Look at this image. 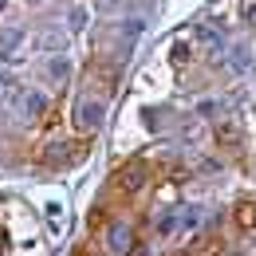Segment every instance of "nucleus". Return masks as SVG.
Instances as JSON below:
<instances>
[{
	"label": "nucleus",
	"instance_id": "1",
	"mask_svg": "<svg viewBox=\"0 0 256 256\" xmlns=\"http://www.w3.org/2000/svg\"><path fill=\"white\" fill-rule=\"evenodd\" d=\"M102 118H106V106L98 98H83L75 106V130H83V134H95L102 126Z\"/></svg>",
	"mask_w": 256,
	"mask_h": 256
},
{
	"label": "nucleus",
	"instance_id": "2",
	"mask_svg": "<svg viewBox=\"0 0 256 256\" xmlns=\"http://www.w3.org/2000/svg\"><path fill=\"white\" fill-rule=\"evenodd\" d=\"M79 158H83V146H75V142H52V146L44 150V162H48V166H75Z\"/></svg>",
	"mask_w": 256,
	"mask_h": 256
},
{
	"label": "nucleus",
	"instance_id": "3",
	"mask_svg": "<svg viewBox=\"0 0 256 256\" xmlns=\"http://www.w3.org/2000/svg\"><path fill=\"white\" fill-rule=\"evenodd\" d=\"M146 174H150L146 162H130L126 170L118 174V190H122V193H138L142 186H146Z\"/></svg>",
	"mask_w": 256,
	"mask_h": 256
},
{
	"label": "nucleus",
	"instance_id": "4",
	"mask_svg": "<svg viewBox=\"0 0 256 256\" xmlns=\"http://www.w3.org/2000/svg\"><path fill=\"white\" fill-rule=\"evenodd\" d=\"M213 134H217V142H221L224 150H236V146H240V138H244V130H240V122H236V118H221Z\"/></svg>",
	"mask_w": 256,
	"mask_h": 256
},
{
	"label": "nucleus",
	"instance_id": "5",
	"mask_svg": "<svg viewBox=\"0 0 256 256\" xmlns=\"http://www.w3.org/2000/svg\"><path fill=\"white\" fill-rule=\"evenodd\" d=\"M20 44H24V32H16V28H12V32H4V36H0V60H12Z\"/></svg>",
	"mask_w": 256,
	"mask_h": 256
},
{
	"label": "nucleus",
	"instance_id": "6",
	"mask_svg": "<svg viewBox=\"0 0 256 256\" xmlns=\"http://www.w3.org/2000/svg\"><path fill=\"white\" fill-rule=\"evenodd\" d=\"M232 217H236V224H240V228H248V232H252V228H256V205H252V201H240Z\"/></svg>",
	"mask_w": 256,
	"mask_h": 256
},
{
	"label": "nucleus",
	"instance_id": "7",
	"mask_svg": "<svg viewBox=\"0 0 256 256\" xmlns=\"http://www.w3.org/2000/svg\"><path fill=\"white\" fill-rule=\"evenodd\" d=\"M44 110H48V98L40 95V91H28V95H24V114H28V118H40Z\"/></svg>",
	"mask_w": 256,
	"mask_h": 256
},
{
	"label": "nucleus",
	"instance_id": "8",
	"mask_svg": "<svg viewBox=\"0 0 256 256\" xmlns=\"http://www.w3.org/2000/svg\"><path fill=\"white\" fill-rule=\"evenodd\" d=\"M110 248H114L118 256L130 252V228L126 224H114V228H110Z\"/></svg>",
	"mask_w": 256,
	"mask_h": 256
},
{
	"label": "nucleus",
	"instance_id": "9",
	"mask_svg": "<svg viewBox=\"0 0 256 256\" xmlns=\"http://www.w3.org/2000/svg\"><path fill=\"white\" fill-rule=\"evenodd\" d=\"M48 75H52V83H67V79H71V64L60 56V60H52V64H48Z\"/></svg>",
	"mask_w": 256,
	"mask_h": 256
},
{
	"label": "nucleus",
	"instance_id": "10",
	"mask_svg": "<svg viewBox=\"0 0 256 256\" xmlns=\"http://www.w3.org/2000/svg\"><path fill=\"white\" fill-rule=\"evenodd\" d=\"M83 24H87V8H71V16H67V28H71V32H79Z\"/></svg>",
	"mask_w": 256,
	"mask_h": 256
},
{
	"label": "nucleus",
	"instance_id": "11",
	"mask_svg": "<svg viewBox=\"0 0 256 256\" xmlns=\"http://www.w3.org/2000/svg\"><path fill=\"white\" fill-rule=\"evenodd\" d=\"M48 221H52V228H60V221H64V205H60V201L48 205Z\"/></svg>",
	"mask_w": 256,
	"mask_h": 256
},
{
	"label": "nucleus",
	"instance_id": "12",
	"mask_svg": "<svg viewBox=\"0 0 256 256\" xmlns=\"http://www.w3.org/2000/svg\"><path fill=\"white\" fill-rule=\"evenodd\" d=\"M186 60H190V48L178 44V48H174V64H186Z\"/></svg>",
	"mask_w": 256,
	"mask_h": 256
},
{
	"label": "nucleus",
	"instance_id": "13",
	"mask_svg": "<svg viewBox=\"0 0 256 256\" xmlns=\"http://www.w3.org/2000/svg\"><path fill=\"white\" fill-rule=\"evenodd\" d=\"M32 4H40V0H32Z\"/></svg>",
	"mask_w": 256,
	"mask_h": 256
},
{
	"label": "nucleus",
	"instance_id": "14",
	"mask_svg": "<svg viewBox=\"0 0 256 256\" xmlns=\"http://www.w3.org/2000/svg\"><path fill=\"white\" fill-rule=\"evenodd\" d=\"M252 232H256V228H252Z\"/></svg>",
	"mask_w": 256,
	"mask_h": 256
}]
</instances>
